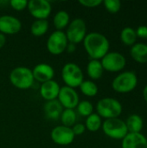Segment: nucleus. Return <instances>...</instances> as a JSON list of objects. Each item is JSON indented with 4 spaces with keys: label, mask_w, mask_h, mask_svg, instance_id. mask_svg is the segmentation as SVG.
Here are the masks:
<instances>
[{
    "label": "nucleus",
    "mask_w": 147,
    "mask_h": 148,
    "mask_svg": "<svg viewBox=\"0 0 147 148\" xmlns=\"http://www.w3.org/2000/svg\"><path fill=\"white\" fill-rule=\"evenodd\" d=\"M83 42L87 53L93 60L102 59V57L108 53L110 47L108 39L104 35L98 32H91L86 35Z\"/></svg>",
    "instance_id": "nucleus-1"
},
{
    "label": "nucleus",
    "mask_w": 147,
    "mask_h": 148,
    "mask_svg": "<svg viewBox=\"0 0 147 148\" xmlns=\"http://www.w3.org/2000/svg\"><path fill=\"white\" fill-rule=\"evenodd\" d=\"M100 117L107 119L118 118L122 113V105L113 98H103L100 100L96 106Z\"/></svg>",
    "instance_id": "nucleus-2"
},
{
    "label": "nucleus",
    "mask_w": 147,
    "mask_h": 148,
    "mask_svg": "<svg viewBox=\"0 0 147 148\" xmlns=\"http://www.w3.org/2000/svg\"><path fill=\"white\" fill-rule=\"evenodd\" d=\"M138 84L137 75L133 71H126L117 75L113 82V90L118 93H128L133 91Z\"/></svg>",
    "instance_id": "nucleus-3"
},
{
    "label": "nucleus",
    "mask_w": 147,
    "mask_h": 148,
    "mask_svg": "<svg viewBox=\"0 0 147 148\" xmlns=\"http://www.w3.org/2000/svg\"><path fill=\"white\" fill-rule=\"evenodd\" d=\"M10 80L13 86L20 89L29 88L34 83L32 71L26 67L15 68L10 72Z\"/></svg>",
    "instance_id": "nucleus-4"
},
{
    "label": "nucleus",
    "mask_w": 147,
    "mask_h": 148,
    "mask_svg": "<svg viewBox=\"0 0 147 148\" xmlns=\"http://www.w3.org/2000/svg\"><path fill=\"white\" fill-rule=\"evenodd\" d=\"M102 129L107 136L115 140H123L128 134L126 122L119 118L107 119L102 124Z\"/></svg>",
    "instance_id": "nucleus-5"
},
{
    "label": "nucleus",
    "mask_w": 147,
    "mask_h": 148,
    "mask_svg": "<svg viewBox=\"0 0 147 148\" xmlns=\"http://www.w3.org/2000/svg\"><path fill=\"white\" fill-rule=\"evenodd\" d=\"M62 76L66 85L72 88L80 87L83 82V73L81 68L75 63H67L64 65Z\"/></svg>",
    "instance_id": "nucleus-6"
},
{
    "label": "nucleus",
    "mask_w": 147,
    "mask_h": 148,
    "mask_svg": "<svg viewBox=\"0 0 147 148\" xmlns=\"http://www.w3.org/2000/svg\"><path fill=\"white\" fill-rule=\"evenodd\" d=\"M68 42L66 33L62 30H55L48 39L47 49L49 52L53 55H60L66 50Z\"/></svg>",
    "instance_id": "nucleus-7"
},
{
    "label": "nucleus",
    "mask_w": 147,
    "mask_h": 148,
    "mask_svg": "<svg viewBox=\"0 0 147 148\" xmlns=\"http://www.w3.org/2000/svg\"><path fill=\"white\" fill-rule=\"evenodd\" d=\"M103 69L109 72H118L126 66V60L125 56L119 52H108L101 59Z\"/></svg>",
    "instance_id": "nucleus-8"
},
{
    "label": "nucleus",
    "mask_w": 147,
    "mask_h": 148,
    "mask_svg": "<svg viewBox=\"0 0 147 148\" xmlns=\"http://www.w3.org/2000/svg\"><path fill=\"white\" fill-rule=\"evenodd\" d=\"M86 23L81 18H75L73 20L67 29V38L71 43L76 44L82 42L86 36Z\"/></svg>",
    "instance_id": "nucleus-9"
},
{
    "label": "nucleus",
    "mask_w": 147,
    "mask_h": 148,
    "mask_svg": "<svg viewBox=\"0 0 147 148\" xmlns=\"http://www.w3.org/2000/svg\"><path fill=\"white\" fill-rule=\"evenodd\" d=\"M58 101L65 109H74L79 104V95L77 92L68 86L60 88Z\"/></svg>",
    "instance_id": "nucleus-10"
},
{
    "label": "nucleus",
    "mask_w": 147,
    "mask_h": 148,
    "mask_svg": "<svg viewBox=\"0 0 147 148\" xmlns=\"http://www.w3.org/2000/svg\"><path fill=\"white\" fill-rule=\"evenodd\" d=\"M27 7L29 13L37 19H46L51 12V5L47 0H30Z\"/></svg>",
    "instance_id": "nucleus-11"
},
{
    "label": "nucleus",
    "mask_w": 147,
    "mask_h": 148,
    "mask_svg": "<svg viewBox=\"0 0 147 148\" xmlns=\"http://www.w3.org/2000/svg\"><path fill=\"white\" fill-rule=\"evenodd\" d=\"M75 134L71 127H68L65 126H58L55 127L51 132L52 140L62 146H67L73 142L75 139Z\"/></svg>",
    "instance_id": "nucleus-12"
},
{
    "label": "nucleus",
    "mask_w": 147,
    "mask_h": 148,
    "mask_svg": "<svg viewBox=\"0 0 147 148\" xmlns=\"http://www.w3.org/2000/svg\"><path fill=\"white\" fill-rule=\"evenodd\" d=\"M22 23L19 19L12 16H0V33L13 35L20 31Z\"/></svg>",
    "instance_id": "nucleus-13"
},
{
    "label": "nucleus",
    "mask_w": 147,
    "mask_h": 148,
    "mask_svg": "<svg viewBox=\"0 0 147 148\" xmlns=\"http://www.w3.org/2000/svg\"><path fill=\"white\" fill-rule=\"evenodd\" d=\"M122 148H147V139L141 133H128L122 140Z\"/></svg>",
    "instance_id": "nucleus-14"
},
{
    "label": "nucleus",
    "mask_w": 147,
    "mask_h": 148,
    "mask_svg": "<svg viewBox=\"0 0 147 148\" xmlns=\"http://www.w3.org/2000/svg\"><path fill=\"white\" fill-rule=\"evenodd\" d=\"M34 80L44 83L46 82L51 81L54 77L55 72L53 68L46 63H40L36 65L32 70Z\"/></svg>",
    "instance_id": "nucleus-15"
},
{
    "label": "nucleus",
    "mask_w": 147,
    "mask_h": 148,
    "mask_svg": "<svg viewBox=\"0 0 147 148\" xmlns=\"http://www.w3.org/2000/svg\"><path fill=\"white\" fill-rule=\"evenodd\" d=\"M60 86L58 83L53 80L46 82L42 84L40 88V94L43 99L46 101H54L56 100L60 91Z\"/></svg>",
    "instance_id": "nucleus-16"
},
{
    "label": "nucleus",
    "mask_w": 147,
    "mask_h": 148,
    "mask_svg": "<svg viewBox=\"0 0 147 148\" xmlns=\"http://www.w3.org/2000/svg\"><path fill=\"white\" fill-rule=\"evenodd\" d=\"M62 111V106L58 100L49 101L44 106L45 115L49 120H58L61 117Z\"/></svg>",
    "instance_id": "nucleus-17"
},
{
    "label": "nucleus",
    "mask_w": 147,
    "mask_h": 148,
    "mask_svg": "<svg viewBox=\"0 0 147 148\" xmlns=\"http://www.w3.org/2000/svg\"><path fill=\"white\" fill-rule=\"evenodd\" d=\"M132 57L139 63L147 62V44L138 42L133 45L130 50Z\"/></svg>",
    "instance_id": "nucleus-18"
},
{
    "label": "nucleus",
    "mask_w": 147,
    "mask_h": 148,
    "mask_svg": "<svg viewBox=\"0 0 147 148\" xmlns=\"http://www.w3.org/2000/svg\"><path fill=\"white\" fill-rule=\"evenodd\" d=\"M87 71L90 78L94 80H98L102 76L104 69L99 60H91L88 64Z\"/></svg>",
    "instance_id": "nucleus-19"
},
{
    "label": "nucleus",
    "mask_w": 147,
    "mask_h": 148,
    "mask_svg": "<svg viewBox=\"0 0 147 148\" xmlns=\"http://www.w3.org/2000/svg\"><path fill=\"white\" fill-rule=\"evenodd\" d=\"M126 125L128 133H140L143 128V120L138 114H132L127 118Z\"/></svg>",
    "instance_id": "nucleus-20"
},
{
    "label": "nucleus",
    "mask_w": 147,
    "mask_h": 148,
    "mask_svg": "<svg viewBox=\"0 0 147 148\" xmlns=\"http://www.w3.org/2000/svg\"><path fill=\"white\" fill-rule=\"evenodd\" d=\"M49 29V22L46 19H37L31 25V33L35 36H43Z\"/></svg>",
    "instance_id": "nucleus-21"
},
{
    "label": "nucleus",
    "mask_w": 147,
    "mask_h": 148,
    "mask_svg": "<svg viewBox=\"0 0 147 148\" xmlns=\"http://www.w3.org/2000/svg\"><path fill=\"white\" fill-rule=\"evenodd\" d=\"M120 39L126 45H133L136 42L137 34L136 30L131 27H126L121 30Z\"/></svg>",
    "instance_id": "nucleus-22"
},
{
    "label": "nucleus",
    "mask_w": 147,
    "mask_h": 148,
    "mask_svg": "<svg viewBox=\"0 0 147 148\" xmlns=\"http://www.w3.org/2000/svg\"><path fill=\"white\" fill-rule=\"evenodd\" d=\"M69 23V15L65 10L58 11L54 17V25L57 30L63 29Z\"/></svg>",
    "instance_id": "nucleus-23"
},
{
    "label": "nucleus",
    "mask_w": 147,
    "mask_h": 148,
    "mask_svg": "<svg viewBox=\"0 0 147 148\" xmlns=\"http://www.w3.org/2000/svg\"><path fill=\"white\" fill-rule=\"evenodd\" d=\"M61 121L63 126L71 127L76 122V113L74 111V109H65L62 113Z\"/></svg>",
    "instance_id": "nucleus-24"
},
{
    "label": "nucleus",
    "mask_w": 147,
    "mask_h": 148,
    "mask_svg": "<svg viewBox=\"0 0 147 148\" xmlns=\"http://www.w3.org/2000/svg\"><path fill=\"white\" fill-rule=\"evenodd\" d=\"M101 119L98 114H92L88 116L86 120V127L89 131L96 132L101 128Z\"/></svg>",
    "instance_id": "nucleus-25"
},
{
    "label": "nucleus",
    "mask_w": 147,
    "mask_h": 148,
    "mask_svg": "<svg viewBox=\"0 0 147 148\" xmlns=\"http://www.w3.org/2000/svg\"><path fill=\"white\" fill-rule=\"evenodd\" d=\"M80 88L82 94L87 96H94L98 93V87L97 85L91 82V81H83L82 83L80 85Z\"/></svg>",
    "instance_id": "nucleus-26"
},
{
    "label": "nucleus",
    "mask_w": 147,
    "mask_h": 148,
    "mask_svg": "<svg viewBox=\"0 0 147 148\" xmlns=\"http://www.w3.org/2000/svg\"><path fill=\"white\" fill-rule=\"evenodd\" d=\"M93 105L88 101H82L77 105V111L82 116H89L93 114Z\"/></svg>",
    "instance_id": "nucleus-27"
},
{
    "label": "nucleus",
    "mask_w": 147,
    "mask_h": 148,
    "mask_svg": "<svg viewBox=\"0 0 147 148\" xmlns=\"http://www.w3.org/2000/svg\"><path fill=\"white\" fill-rule=\"evenodd\" d=\"M103 3L105 8L111 13L118 12L121 7V3L120 0H105Z\"/></svg>",
    "instance_id": "nucleus-28"
},
{
    "label": "nucleus",
    "mask_w": 147,
    "mask_h": 148,
    "mask_svg": "<svg viewBox=\"0 0 147 148\" xmlns=\"http://www.w3.org/2000/svg\"><path fill=\"white\" fill-rule=\"evenodd\" d=\"M10 3L16 10H23L28 6V1L26 0H11Z\"/></svg>",
    "instance_id": "nucleus-29"
},
{
    "label": "nucleus",
    "mask_w": 147,
    "mask_h": 148,
    "mask_svg": "<svg viewBox=\"0 0 147 148\" xmlns=\"http://www.w3.org/2000/svg\"><path fill=\"white\" fill-rule=\"evenodd\" d=\"M102 3V0H80V3L85 7L93 8L100 5Z\"/></svg>",
    "instance_id": "nucleus-30"
},
{
    "label": "nucleus",
    "mask_w": 147,
    "mask_h": 148,
    "mask_svg": "<svg viewBox=\"0 0 147 148\" xmlns=\"http://www.w3.org/2000/svg\"><path fill=\"white\" fill-rule=\"evenodd\" d=\"M85 129H86L85 126L83 124H81V123L75 124L73 126V128H72L73 133H74L75 135H81V134H82L85 132Z\"/></svg>",
    "instance_id": "nucleus-31"
},
{
    "label": "nucleus",
    "mask_w": 147,
    "mask_h": 148,
    "mask_svg": "<svg viewBox=\"0 0 147 148\" xmlns=\"http://www.w3.org/2000/svg\"><path fill=\"white\" fill-rule=\"evenodd\" d=\"M136 34H137V36H139L140 38L147 39V26L141 25V26L138 27V29L136 30Z\"/></svg>",
    "instance_id": "nucleus-32"
},
{
    "label": "nucleus",
    "mask_w": 147,
    "mask_h": 148,
    "mask_svg": "<svg viewBox=\"0 0 147 148\" xmlns=\"http://www.w3.org/2000/svg\"><path fill=\"white\" fill-rule=\"evenodd\" d=\"M68 49V52H70V53H72V52H74L75 50V44H74V43H69V44H68V46H67V49Z\"/></svg>",
    "instance_id": "nucleus-33"
},
{
    "label": "nucleus",
    "mask_w": 147,
    "mask_h": 148,
    "mask_svg": "<svg viewBox=\"0 0 147 148\" xmlns=\"http://www.w3.org/2000/svg\"><path fill=\"white\" fill-rule=\"evenodd\" d=\"M5 42H6V37H5V36H4L3 34L0 33V49L4 45Z\"/></svg>",
    "instance_id": "nucleus-34"
},
{
    "label": "nucleus",
    "mask_w": 147,
    "mask_h": 148,
    "mask_svg": "<svg viewBox=\"0 0 147 148\" xmlns=\"http://www.w3.org/2000/svg\"><path fill=\"white\" fill-rule=\"evenodd\" d=\"M143 95H144V98H145V100H146L147 103V85L145 87V88L143 90Z\"/></svg>",
    "instance_id": "nucleus-35"
},
{
    "label": "nucleus",
    "mask_w": 147,
    "mask_h": 148,
    "mask_svg": "<svg viewBox=\"0 0 147 148\" xmlns=\"http://www.w3.org/2000/svg\"></svg>",
    "instance_id": "nucleus-36"
}]
</instances>
